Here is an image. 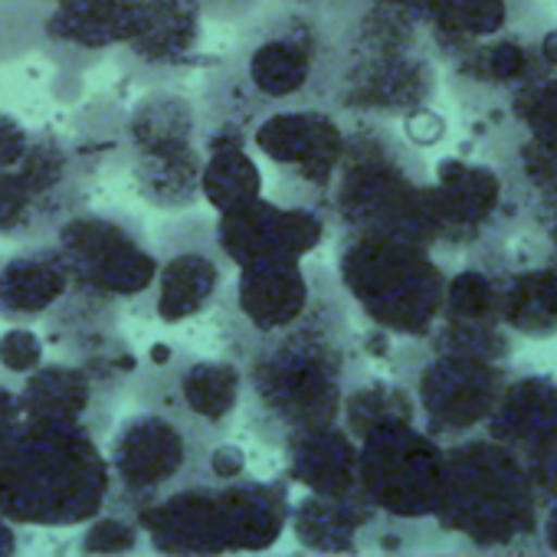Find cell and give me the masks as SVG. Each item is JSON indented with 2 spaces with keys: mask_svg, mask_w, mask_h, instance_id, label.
<instances>
[{
  "mask_svg": "<svg viewBox=\"0 0 557 557\" xmlns=\"http://www.w3.org/2000/svg\"><path fill=\"white\" fill-rule=\"evenodd\" d=\"M348 299L338 275L319 265L309 312L252 351L243 364V410L259 443L278 449L286 436L342 420L355 371Z\"/></svg>",
  "mask_w": 557,
  "mask_h": 557,
  "instance_id": "6da1fadb",
  "label": "cell"
},
{
  "mask_svg": "<svg viewBox=\"0 0 557 557\" xmlns=\"http://www.w3.org/2000/svg\"><path fill=\"white\" fill-rule=\"evenodd\" d=\"M335 76L338 47L329 21L275 0L239 27L226 57L210 63L200 122H233L249 132L269 112L332 109Z\"/></svg>",
  "mask_w": 557,
  "mask_h": 557,
  "instance_id": "7a4b0ae2",
  "label": "cell"
},
{
  "mask_svg": "<svg viewBox=\"0 0 557 557\" xmlns=\"http://www.w3.org/2000/svg\"><path fill=\"white\" fill-rule=\"evenodd\" d=\"M99 436L57 420H24L0 446V515L17 528H83L109 508Z\"/></svg>",
  "mask_w": 557,
  "mask_h": 557,
  "instance_id": "3957f363",
  "label": "cell"
},
{
  "mask_svg": "<svg viewBox=\"0 0 557 557\" xmlns=\"http://www.w3.org/2000/svg\"><path fill=\"white\" fill-rule=\"evenodd\" d=\"M293 482L197 479L135 515L145 544L158 554H259L289 528Z\"/></svg>",
  "mask_w": 557,
  "mask_h": 557,
  "instance_id": "277c9868",
  "label": "cell"
},
{
  "mask_svg": "<svg viewBox=\"0 0 557 557\" xmlns=\"http://www.w3.org/2000/svg\"><path fill=\"white\" fill-rule=\"evenodd\" d=\"M128 168L141 200L161 213H187L200 203V106L171 89L151 86L125 119Z\"/></svg>",
  "mask_w": 557,
  "mask_h": 557,
  "instance_id": "5b68a950",
  "label": "cell"
},
{
  "mask_svg": "<svg viewBox=\"0 0 557 557\" xmlns=\"http://www.w3.org/2000/svg\"><path fill=\"white\" fill-rule=\"evenodd\" d=\"M335 275L345 299L377 329L420 332L433 312V272L413 252L404 230H342Z\"/></svg>",
  "mask_w": 557,
  "mask_h": 557,
  "instance_id": "8992f818",
  "label": "cell"
},
{
  "mask_svg": "<svg viewBox=\"0 0 557 557\" xmlns=\"http://www.w3.org/2000/svg\"><path fill=\"white\" fill-rule=\"evenodd\" d=\"M220 440H210L174 417L138 407L109 430V511L138 515L187 482L207 475V456Z\"/></svg>",
  "mask_w": 557,
  "mask_h": 557,
  "instance_id": "52a82bcc",
  "label": "cell"
},
{
  "mask_svg": "<svg viewBox=\"0 0 557 557\" xmlns=\"http://www.w3.org/2000/svg\"><path fill=\"white\" fill-rule=\"evenodd\" d=\"M53 239L70 269V296L119 312L148 296L158 252L135 216L79 207L57 226Z\"/></svg>",
  "mask_w": 557,
  "mask_h": 557,
  "instance_id": "ba28073f",
  "label": "cell"
},
{
  "mask_svg": "<svg viewBox=\"0 0 557 557\" xmlns=\"http://www.w3.org/2000/svg\"><path fill=\"white\" fill-rule=\"evenodd\" d=\"M128 394L138 407L161 410L210 440H226L243 410V364L233 355L200 358L154 342L151 351L138 358Z\"/></svg>",
  "mask_w": 557,
  "mask_h": 557,
  "instance_id": "9c48e42d",
  "label": "cell"
},
{
  "mask_svg": "<svg viewBox=\"0 0 557 557\" xmlns=\"http://www.w3.org/2000/svg\"><path fill=\"white\" fill-rule=\"evenodd\" d=\"M345 122L329 106L269 112L249 128L256 158L272 171L275 200L312 207L329 216V197L345 158Z\"/></svg>",
  "mask_w": 557,
  "mask_h": 557,
  "instance_id": "30bf717a",
  "label": "cell"
},
{
  "mask_svg": "<svg viewBox=\"0 0 557 557\" xmlns=\"http://www.w3.org/2000/svg\"><path fill=\"white\" fill-rule=\"evenodd\" d=\"M89 171L83 154L53 128H37L30 154L0 168V239H50L57 226L86 207Z\"/></svg>",
  "mask_w": 557,
  "mask_h": 557,
  "instance_id": "8fae6325",
  "label": "cell"
},
{
  "mask_svg": "<svg viewBox=\"0 0 557 557\" xmlns=\"http://www.w3.org/2000/svg\"><path fill=\"white\" fill-rule=\"evenodd\" d=\"M154 283L132 309L161 325H187L213 312L230 283V262L216 243L213 216L181 213L154 236Z\"/></svg>",
  "mask_w": 557,
  "mask_h": 557,
  "instance_id": "7c38bea8",
  "label": "cell"
},
{
  "mask_svg": "<svg viewBox=\"0 0 557 557\" xmlns=\"http://www.w3.org/2000/svg\"><path fill=\"white\" fill-rule=\"evenodd\" d=\"M138 371V355L119 345L92 358H44L21 377L24 420H57L89 430L106 440L115 426V407L128 394V381Z\"/></svg>",
  "mask_w": 557,
  "mask_h": 557,
  "instance_id": "4fadbf2b",
  "label": "cell"
},
{
  "mask_svg": "<svg viewBox=\"0 0 557 557\" xmlns=\"http://www.w3.org/2000/svg\"><path fill=\"white\" fill-rule=\"evenodd\" d=\"M220 299L226 355L236 361L256 345L293 329L312 306L319 265L306 259H269L233 269Z\"/></svg>",
  "mask_w": 557,
  "mask_h": 557,
  "instance_id": "5bb4252c",
  "label": "cell"
},
{
  "mask_svg": "<svg viewBox=\"0 0 557 557\" xmlns=\"http://www.w3.org/2000/svg\"><path fill=\"white\" fill-rule=\"evenodd\" d=\"M216 243L230 269L269 259H306L329 239V216L259 194L239 207L213 213Z\"/></svg>",
  "mask_w": 557,
  "mask_h": 557,
  "instance_id": "9a60e30c",
  "label": "cell"
},
{
  "mask_svg": "<svg viewBox=\"0 0 557 557\" xmlns=\"http://www.w3.org/2000/svg\"><path fill=\"white\" fill-rule=\"evenodd\" d=\"M200 0H145L138 34L115 53L125 76L141 86H168L203 66Z\"/></svg>",
  "mask_w": 557,
  "mask_h": 557,
  "instance_id": "2e32d148",
  "label": "cell"
},
{
  "mask_svg": "<svg viewBox=\"0 0 557 557\" xmlns=\"http://www.w3.org/2000/svg\"><path fill=\"white\" fill-rule=\"evenodd\" d=\"M145 0H53L44 21V47L53 63L86 70L119 53L141 27Z\"/></svg>",
  "mask_w": 557,
  "mask_h": 557,
  "instance_id": "e0dca14e",
  "label": "cell"
},
{
  "mask_svg": "<svg viewBox=\"0 0 557 557\" xmlns=\"http://www.w3.org/2000/svg\"><path fill=\"white\" fill-rule=\"evenodd\" d=\"M70 293V269L57 239L14 243L0 252V322L40 325Z\"/></svg>",
  "mask_w": 557,
  "mask_h": 557,
  "instance_id": "ac0fdd59",
  "label": "cell"
},
{
  "mask_svg": "<svg viewBox=\"0 0 557 557\" xmlns=\"http://www.w3.org/2000/svg\"><path fill=\"white\" fill-rule=\"evenodd\" d=\"M283 459H286V479L312 495H355L358 492V440L348 433V426L329 423L299 430L283 440Z\"/></svg>",
  "mask_w": 557,
  "mask_h": 557,
  "instance_id": "d6986e66",
  "label": "cell"
},
{
  "mask_svg": "<svg viewBox=\"0 0 557 557\" xmlns=\"http://www.w3.org/2000/svg\"><path fill=\"white\" fill-rule=\"evenodd\" d=\"M203 164H200V200L220 213L265 194L262 164L249 145V132L233 122H200Z\"/></svg>",
  "mask_w": 557,
  "mask_h": 557,
  "instance_id": "ffe728a7",
  "label": "cell"
},
{
  "mask_svg": "<svg viewBox=\"0 0 557 557\" xmlns=\"http://www.w3.org/2000/svg\"><path fill=\"white\" fill-rule=\"evenodd\" d=\"M374 505L355 492V495H299L289 508V528L306 550L319 554H345L361 547V531L374 521Z\"/></svg>",
  "mask_w": 557,
  "mask_h": 557,
  "instance_id": "44dd1931",
  "label": "cell"
},
{
  "mask_svg": "<svg viewBox=\"0 0 557 557\" xmlns=\"http://www.w3.org/2000/svg\"><path fill=\"white\" fill-rule=\"evenodd\" d=\"M145 541L138 521L122 511H102L89 521V531L83 537V550L92 554H122V550H138Z\"/></svg>",
  "mask_w": 557,
  "mask_h": 557,
  "instance_id": "7402d4cb",
  "label": "cell"
},
{
  "mask_svg": "<svg viewBox=\"0 0 557 557\" xmlns=\"http://www.w3.org/2000/svg\"><path fill=\"white\" fill-rule=\"evenodd\" d=\"M44 358H47V342H44V335L34 332V325H11L4 335H0V368L8 374L24 377Z\"/></svg>",
  "mask_w": 557,
  "mask_h": 557,
  "instance_id": "603a6c76",
  "label": "cell"
},
{
  "mask_svg": "<svg viewBox=\"0 0 557 557\" xmlns=\"http://www.w3.org/2000/svg\"><path fill=\"white\" fill-rule=\"evenodd\" d=\"M37 128L24 125L17 115L11 112H0V168H14L21 164L30 148H34Z\"/></svg>",
  "mask_w": 557,
  "mask_h": 557,
  "instance_id": "cb8c5ba5",
  "label": "cell"
},
{
  "mask_svg": "<svg viewBox=\"0 0 557 557\" xmlns=\"http://www.w3.org/2000/svg\"><path fill=\"white\" fill-rule=\"evenodd\" d=\"M24 423V404H21V377L0 368V446H4Z\"/></svg>",
  "mask_w": 557,
  "mask_h": 557,
  "instance_id": "d4e9b609",
  "label": "cell"
},
{
  "mask_svg": "<svg viewBox=\"0 0 557 557\" xmlns=\"http://www.w3.org/2000/svg\"><path fill=\"white\" fill-rule=\"evenodd\" d=\"M17 524L14 521H8L4 515H0V554H17V531H14Z\"/></svg>",
  "mask_w": 557,
  "mask_h": 557,
  "instance_id": "484cf974",
  "label": "cell"
},
{
  "mask_svg": "<svg viewBox=\"0 0 557 557\" xmlns=\"http://www.w3.org/2000/svg\"><path fill=\"white\" fill-rule=\"evenodd\" d=\"M278 4H289V8H299V11H312V14H329L338 0H278Z\"/></svg>",
  "mask_w": 557,
  "mask_h": 557,
  "instance_id": "4316f807",
  "label": "cell"
},
{
  "mask_svg": "<svg viewBox=\"0 0 557 557\" xmlns=\"http://www.w3.org/2000/svg\"><path fill=\"white\" fill-rule=\"evenodd\" d=\"M44 4H53V0H44Z\"/></svg>",
  "mask_w": 557,
  "mask_h": 557,
  "instance_id": "83f0119b",
  "label": "cell"
}]
</instances>
